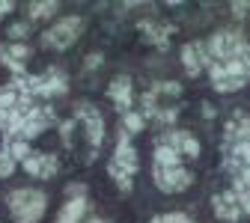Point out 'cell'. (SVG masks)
Segmentation results:
<instances>
[{
	"label": "cell",
	"mask_w": 250,
	"mask_h": 223,
	"mask_svg": "<svg viewBox=\"0 0 250 223\" xmlns=\"http://www.w3.org/2000/svg\"><path fill=\"white\" fill-rule=\"evenodd\" d=\"M9 9H12V3H9V0H0V18H3Z\"/></svg>",
	"instance_id": "obj_24"
},
{
	"label": "cell",
	"mask_w": 250,
	"mask_h": 223,
	"mask_svg": "<svg viewBox=\"0 0 250 223\" xmlns=\"http://www.w3.org/2000/svg\"><path fill=\"white\" fill-rule=\"evenodd\" d=\"M89 223H102V220H89Z\"/></svg>",
	"instance_id": "obj_25"
},
{
	"label": "cell",
	"mask_w": 250,
	"mask_h": 223,
	"mask_svg": "<svg viewBox=\"0 0 250 223\" xmlns=\"http://www.w3.org/2000/svg\"><path fill=\"white\" fill-rule=\"evenodd\" d=\"M107 95L116 101V107H119L122 113H128V107H131V81H128V78H116V81L107 86Z\"/></svg>",
	"instance_id": "obj_13"
},
{
	"label": "cell",
	"mask_w": 250,
	"mask_h": 223,
	"mask_svg": "<svg viewBox=\"0 0 250 223\" xmlns=\"http://www.w3.org/2000/svg\"><path fill=\"white\" fill-rule=\"evenodd\" d=\"M143 122H146V119H143L140 113H131V110H128V113H125V134H137V131H143Z\"/></svg>",
	"instance_id": "obj_17"
},
{
	"label": "cell",
	"mask_w": 250,
	"mask_h": 223,
	"mask_svg": "<svg viewBox=\"0 0 250 223\" xmlns=\"http://www.w3.org/2000/svg\"><path fill=\"white\" fill-rule=\"evenodd\" d=\"M30 57V48L21 45V42H12V45H0V60L15 72V75H24V60Z\"/></svg>",
	"instance_id": "obj_11"
},
{
	"label": "cell",
	"mask_w": 250,
	"mask_h": 223,
	"mask_svg": "<svg viewBox=\"0 0 250 223\" xmlns=\"http://www.w3.org/2000/svg\"><path fill=\"white\" fill-rule=\"evenodd\" d=\"M12 173H15V161L9 158V152L3 149V152H0V179H6V176H12Z\"/></svg>",
	"instance_id": "obj_18"
},
{
	"label": "cell",
	"mask_w": 250,
	"mask_h": 223,
	"mask_svg": "<svg viewBox=\"0 0 250 223\" xmlns=\"http://www.w3.org/2000/svg\"><path fill=\"white\" fill-rule=\"evenodd\" d=\"M27 33H30V24H27V21H18V24H12V27H9V36H12V42H21Z\"/></svg>",
	"instance_id": "obj_20"
},
{
	"label": "cell",
	"mask_w": 250,
	"mask_h": 223,
	"mask_svg": "<svg viewBox=\"0 0 250 223\" xmlns=\"http://www.w3.org/2000/svg\"><path fill=\"white\" fill-rule=\"evenodd\" d=\"M155 167H179V152L170 146H158L155 149Z\"/></svg>",
	"instance_id": "obj_15"
},
{
	"label": "cell",
	"mask_w": 250,
	"mask_h": 223,
	"mask_svg": "<svg viewBox=\"0 0 250 223\" xmlns=\"http://www.w3.org/2000/svg\"><path fill=\"white\" fill-rule=\"evenodd\" d=\"M247 6H250V3H244V0H241V3H232V15H235V18H241V15L247 12Z\"/></svg>",
	"instance_id": "obj_23"
},
{
	"label": "cell",
	"mask_w": 250,
	"mask_h": 223,
	"mask_svg": "<svg viewBox=\"0 0 250 223\" xmlns=\"http://www.w3.org/2000/svg\"><path fill=\"white\" fill-rule=\"evenodd\" d=\"M208 72H211V83L217 92H235L247 83L250 78V48H244L241 54L221 60V62H208Z\"/></svg>",
	"instance_id": "obj_1"
},
{
	"label": "cell",
	"mask_w": 250,
	"mask_h": 223,
	"mask_svg": "<svg viewBox=\"0 0 250 223\" xmlns=\"http://www.w3.org/2000/svg\"><path fill=\"white\" fill-rule=\"evenodd\" d=\"M51 110L48 107H33V110H30L24 119H21V128L15 131V137L12 140H30V137H39L45 128H48V125H51Z\"/></svg>",
	"instance_id": "obj_6"
},
{
	"label": "cell",
	"mask_w": 250,
	"mask_h": 223,
	"mask_svg": "<svg viewBox=\"0 0 250 223\" xmlns=\"http://www.w3.org/2000/svg\"><path fill=\"white\" fill-rule=\"evenodd\" d=\"M24 170L36 179H54L57 176V155H36L30 152L24 158Z\"/></svg>",
	"instance_id": "obj_8"
},
{
	"label": "cell",
	"mask_w": 250,
	"mask_h": 223,
	"mask_svg": "<svg viewBox=\"0 0 250 223\" xmlns=\"http://www.w3.org/2000/svg\"><path fill=\"white\" fill-rule=\"evenodd\" d=\"M102 66V54H89L86 57V69H99Z\"/></svg>",
	"instance_id": "obj_22"
},
{
	"label": "cell",
	"mask_w": 250,
	"mask_h": 223,
	"mask_svg": "<svg viewBox=\"0 0 250 223\" xmlns=\"http://www.w3.org/2000/svg\"><path fill=\"white\" fill-rule=\"evenodd\" d=\"M152 176H155V184H158L164 194H179V190L191 187V179H194L188 170H182V164L179 167H155Z\"/></svg>",
	"instance_id": "obj_5"
},
{
	"label": "cell",
	"mask_w": 250,
	"mask_h": 223,
	"mask_svg": "<svg viewBox=\"0 0 250 223\" xmlns=\"http://www.w3.org/2000/svg\"><path fill=\"white\" fill-rule=\"evenodd\" d=\"M57 12V3L48 0V3H30V21H45Z\"/></svg>",
	"instance_id": "obj_16"
},
{
	"label": "cell",
	"mask_w": 250,
	"mask_h": 223,
	"mask_svg": "<svg viewBox=\"0 0 250 223\" xmlns=\"http://www.w3.org/2000/svg\"><path fill=\"white\" fill-rule=\"evenodd\" d=\"M81 30H83V18L66 15L62 21H57L51 30H45V33H42V45L45 48H54V51H62V48L75 45V39L81 36Z\"/></svg>",
	"instance_id": "obj_4"
},
{
	"label": "cell",
	"mask_w": 250,
	"mask_h": 223,
	"mask_svg": "<svg viewBox=\"0 0 250 223\" xmlns=\"http://www.w3.org/2000/svg\"><path fill=\"white\" fill-rule=\"evenodd\" d=\"M83 214H86V200L75 197V200H69L66 205H62V211L57 214V223H81Z\"/></svg>",
	"instance_id": "obj_14"
},
{
	"label": "cell",
	"mask_w": 250,
	"mask_h": 223,
	"mask_svg": "<svg viewBox=\"0 0 250 223\" xmlns=\"http://www.w3.org/2000/svg\"><path fill=\"white\" fill-rule=\"evenodd\" d=\"M152 223H194L188 214H179V211H173V214H161V217H155Z\"/></svg>",
	"instance_id": "obj_19"
},
{
	"label": "cell",
	"mask_w": 250,
	"mask_h": 223,
	"mask_svg": "<svg viewBox=\"0 0 250 223\" xmlns=\"http://www.w3.org/2000/svg\"><path fill=\"white\" fill-rule=\"evenodd\" d=\"M161 146H170V149H176L179 155L185 152L188 158H197V155H200V143L188 134V131H167L164 140H161Z\"/></svg>",
	"instance_id": "obj_10"
},
{
	"label": "cell",
	"mask_w": 250,
	"mask_h": 223,
	"mask_svg": "<svg viewBox=\"0 0 250 223\" xmlns=\"http://www.w3.org/2000/svg\"><path fill=\"white\" fill-rule=\"evenodd\" d=\"M45 194L33 187H21L15 194H9V211L18 223H39V217L45 214Z\"/></svg>",
	"instance_id": "obj_2"
},
{
	"label": "cell",
	"mask_w": 250,
	"mask_h": 223,
	"mask_svg": "<svg viewBox=\"0 0 250 223\" xmlns=\"http://www.w3.org/2000/svg\"><path fill=\"white\" fill-rule=\"evenodd\" d=\"M214 205V214L221 217V220H238L241 217V205H238V197L232 194V190H227V194H217L211 200Z\"/></svg>",
	"instance_id": "obj_12"
},
{
	"label": "cell",
	"mask_w": 250,
	"mask_h": 223,
	"mask_svg": "<svg viewBox=\"0 0 250 223\" xmlns=\"http://www.w3.org/2000/svg\"><path fill=\"white\" fill-rule=\"evenodd\" d=\"M206 60H208V54H206V42H191V45H185V48H182V62H185L188 75H200V72L206 69Z\"/></svg>",
	"instance_id": "obj_9"
},
{
	"label": "cell",
	"mask_w": 250,
	"mask_h": 223,
	"mask_svg": "<svg viewBox=\"0 0 250 223\" xmlns=\"http://www.w3.org/2000/svg\"><path fill=\"white\" fill-rule=\"evenodd\" d=\"M152 92H167V95H179V83H173V81H167V83H158Z\"/></svg>",
	"instance_id": "obj_21"
},
{
	"label": "cell",
	"mask_w": 250,
	"mask_h": 223,
	"mask_svg": "<svg viewBox=\"0 0 250 223\" xmlns=\"http://www.w3.org/2000/svg\"><path fill=\"white\" fill-rule=\"evenodd\" d=\"M75 116L83 122L86 137H89V146L99 149V143H102V137H104V122H102L99 107H92V104H78V107H75Z\"/></svg>",
	"instance_id": "obj_7"
},
{
	"label": "cell",
	"mask_w": 250,
	"mask_h": 223,
	"mask_svg": "<svg viewBox=\"0 0 250 223\" xmlns=\"http://www.w3.org/2000/svg\"><path fill=\"white\" fill-rule=\"evenodd\" d=\"M110 176L116 179L119 190H128L131 187V176L137 173V152L131 149L128 143V134H119V143H116V155H113V161H110Z\"/></svg>",
	"instance_id": "obj_3"
}]
</instances>
